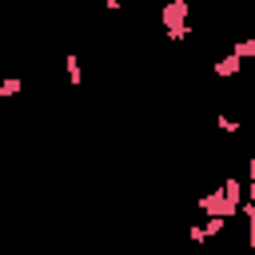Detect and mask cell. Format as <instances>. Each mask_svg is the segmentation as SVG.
Masks as SVG:
<instances>
[{"label":"cell","mask_w":255,"mask_h":255,"mask_svg":"<svg viewBox=\"0 0 255 255\" xmlns=\"http://www.w3.org/2000/svg\"><path fill=\"white\" fill-rule=\"evenodd\" d=\"M64 72H68L72 84H80V80H84V72H80V56H64Z\"/></svg>","instance_id":"obj_4"},{"label":"cell","mask_w":255,"mask_h":255,"mask_svg":"<svg viewBox=\"0 0 255 255\" xmlns=\"http://www.w3.org/2000/svg\"><path fill=\"white\" fill-rule=\"evenodd\" d=\"M120 4H124V0H104V8H108V12H120Z\"/></svg>","instance_id":"obj_7"},{"label":"cell","mask_w":255,"mask_h":255,"mask_svg":"<svg viewBox=\"0 0 255 255\" xmlns=\"http://www.w3.org/2000/svg\"><path fill=\"white\" fill-rule=\"evenodd\" d=\"M187 16H191V0H159V24H163L167 40H175V44L187 40V32H191Z\"/></svg>","instance_id":"obj_1"},{"label":"cell","mask_w":255,"mask_h":255,"mask_svg":"<svg viewBox=\"0 0 255 255\" xmlns=\"http://www.w3.org/2000/svg\"><path fill=\"white\" fill-rule=\"evenodd\" d=\"M239 60H255V36H247V40H235V48H231Z\"/></svg>","instance_id":"obj_3"},{"label":"cell","mask_w":255,"mask_h":255,"mask_svg":"<svg viewBox=\"0 0 255 255\" xmlns=\"http://www.w3.org/2000/svg\"><path fill=\"white\" fill-rule=\"evenodd\" d=\"M251 28H255V20H251Z\"/></svg>","instance_id":"obj_9"},{"label":"cell","mask_w":255,"mask_h":255,"mask_svg":"<svg viewBox=\"0 0 255 255\" xmlns=\"http://www.w3.org/2000/svg\"><path fill=\"white\" fill-rule=\"evenodd\" d=\"M20 92H24V80H16V76L0 80V96H20Z\"/></svg>","instance_id":"obj_5"},{"label":"cell","mask_w":255,"mask_h":255,"mask_svg":"<svg viewBox=\"0 0 255 255\" xmlns=\"http://www.w3.org/2000/svg\"><path fill=\"white\" fill-rule=\"evenodd\" d=\"M135 4H147V0H135Z\"/></svg>","instance_id":"obj_8"},{"label":"cell","mask_w":255,"mask_h":255,"mask_svg":"<svg viewBox=\"0 0 255 255\" xmlns=\"http://www.w3.org/2000/svg\"><path fill=\"white\" fill-rule=\"evenodd\" d=\"M215 124L223 128V135H239V120H231V116H219Z\"/></svg>","instance_id":"obj_6"},{"label":"cell","mask_w":255,"mask_h":255,"mask_svg":"<svg viewBox=\"0 0 255 255\" xmlns=\"http://www.w3.org/2000/svg\"><path fill=\"white\" fill-rule=\"evenodd\" d=\"M243 72V60L231 52V56H223V60H215V76H239Z\"/></svg>","instance_id":"obj_2"}]
</instances>
